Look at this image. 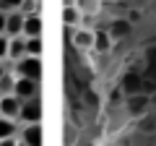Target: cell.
<instances>
[{
	"mask_svg": "<svg viewBox=\"0 0 156 146\" xmlns=\"http://www.w3.org/2000/svg\"><path fill=\"white\" fill-rule=\"evenodd\" d=\"M18 120L26 123H42V99L31 97V99H21V110H18Z\"/></svg>",
	"mask_w": 156,
	"mask_h": 146,
	"instance_id": "7a4b0ae2",
	"label": "cell"
},
{
	"mask_svg": "<svg viewBox=\"0 0 156 146\" xmlns=\"http://www.w3.org/2000/svg\"><path fill=\"white\" fill-rule=\"evenodd\" d=\"M42 29H44V21H42L39 13H26L23 16V26H21L23 37H42Z\"/></svg>",
	"mask_w": 156,
	"mask_h": 146,
	"instance_id": "9c48e42d",
	"label": "cell"
},
{
	"mask_svg": "<svg viewBox=\"0 0 156 146\" xmlns=\"http://www.w3.org/2000/svg\"><path fill=\"white\" fill-rule=\"evenodd\" d=\"M0 146H21L18 136H8V138H0Z\"/></svg>",
	"mask_w": 156,
	"mask_h": 146,
	"instance_id": "cb8c5ba5",
	"label": "cell"
},
{
	"mask_svg": "<svg viewBox=\"0 0 156 146\" xmlns=\"http://www.w3.org/2000/svg\"><path fill=\"white\" fill-rule=\"evenodd\" d=\"M140 18H143V13H140V11H130V13H128V21H130V24L140 21Z\"/></svg>",
	"mask_w": 156,
	"mask_h": 146,
	"instance_id": "d4e9b609",
	"label": "cell"
},
{
	"mask_svg": "<svg viewBox=\"0 0 156 146\" xmlns=\"http://www.w3.org/2000/svg\"><path fill=\"white\" fill-rule=\"evenodd\" d=\"M13 94H16L18 99L39 97V81L37 78H26V76H16V81H13Z\"/></svg>",
	"mask_w": 156,
	"mask_h": 146,
	"instance_id": "277c9868",
	"label": "cell"
},
{
	"mask_svg": "<svg viewBox=\"0 0 156 146\" xmlns=\"http://www.w3.org/2000/svg\"><path fill=\"white\" fill-rule=\"evenodd\" d=\"M62 24H65L68 29H76L83 24V16H81V11H78L76 5H65L62 8Z\"/></svg>",
	"mask_w": 156,
	"mask_h": 146,
	"instance_id": "7c38bea8",
	"label": "cell"
},
{
	"mask_svg": "<svg viewBox=\"0 0 156 146\" xmlns=\"http://www.w3.org/2000/svg\"><path fill=\"white\" fill-rule=\"evenodd\" d=\"M42 50H44V45H42V37H26V55H37V57H42Z\"/></svg>",
	"mask_w": 156,
	"mask_h": 146,
	"instance_id": "2e32d148",
	"label": "cell"
},
{
	"mask_svg": "<svg viewBox=\"0 0 156 146\" xmlns=\"http://www.w3.org/2000/svg\"><path fill=\"white\" fill-rule=\"evenodd\" d=\"M13 81H16V73H3V78H0V94H11L13 91Z\"/></svg>",
	"mask_w": 156,
	"mask_h": 146,
	"instance_id": "e0dca14e",
	"label": "cell"
},
{
	"mask_svg": "<svg viewBox=\"0 0 156 146\" xmlns=\"http://www.w3.org/2000/svg\"><path fill=\"white\" fill-rule=\"evenodd\" d=\"M151 97L143 94V91H135V94H125V110H128L130 118H140V115L148 110Z\"/></svg>",
	"mask_w": 156,
	"mask_h": 146,
	"instance_id": "3957f363",
	"label": "cell"
},
{
	"mask_svg": "<svg viewBox=\"0 0 156 146\" xmlns=\"http://www.w3.org/2000/svg\"><path fill=\"white\" fill-rule=\"evenodd\" d=\"M21 13L26 16V13H39L37 11V0H23L21 3Z\"/></svg>",
	"mask_w": 156,
	"mask_h": 146,
	"instance_id": "ffe728a7",
	"label": "cell"
},
{
	"mask_svg": "<svg viewBox=\"0 0 156 146\" xmlns=\"http://www.w3.org/2000/svg\"><path fill=\"white\" fill-rule=\"evenodd\" d=\"M21 3H23V0H0V11H5V13L21 11Z\"/></svg>",
	"mask_w": 156,
	"mask_h": 146,
	"instance_id": "ac0fdd59",
	"label": "cell"
},
{
	"mask_svg": "<svg viewBox=\"0 0 156 146\" xmlns=\"http://www.w3.org/2000/svg\"><path fill=\"white\" fill-rule=\"evenodd\" d=\"M120 89L125 91V94H135V91H140V76L138 73H128L122 78V84H120Z\"/></svg>",
	"mask_w": 156,
	"mask_h": 146,
	"instance_id": "5bb4252c",
	"label": "cell"
},
{
	"mask_svg": "<svg viewBox=\"0 0 156 146\" xmlns=\"http://www.w3.org/2000/svg\"><path fill=\"white\" fill-rule=\"evenodd\" d=\"M5 11H0V34H5Z\"/></svg>",
	"mask_w": 156,
	"mask_h": 146,
	"instance_id": "484cf974",
	"label": "cell"
},
{
	"mask_svg": "<svg viewBox=\"0 0 156 146\" xmlns=\"http://www.w3.org/2000/svg\"><path fill=\"white\" fill-rule=\"evenodd\" d=\"M8 136H18V125H16V120L0 115V138H8Z\"/></svg>",
	"mask_w": 156,
	"mask_h": 146,
	"instance_id": "9a60e30c",
	"label": "cell"
},
{
	"mask_svg": "<svg viewBox=\"0 0 156 146\" xmlns=\"http://www.w3.org/2000/svg\"><path fill=\"white\" fill-rule=\"evenodd\" d=\"M122 94H125V91L120 89V86H117V89H112V91H109V102H112V104H117V102H122V99H125Z\"/></svg>",
	"mask_w": 156,
	"mask_h": 146,
	"instance_id": "7402d4cb",
	"label": "cell"
},
{
	"mask_svg": "<svg viewBox=\"0 0 156 146\" xmlns=\"http://www.w3.org/2000/svg\"><path fill=\"white\" fill-rule=\"evenodd\" d=\"M83 102H86L89 107H96V104H99V97H94V91H86V94H83Z\"/></svg>",
	"mask_w": 156,
	"mask_h": 146,
	"instance_id": "603a6c76",
	"label": "cell"
},
{
	"mask_svg": "<svg viewBox=\"0 0 156 146\" xmlns=\"http://www.w3.org/2000/svg\"><path fill=\"white\" fill-rule=\"evenodd\" d=\"M130 31H133V24H130L128 18H112L109 26H107V34L112 37V42H122V39H128Z\"/></svg>",
	"mask_w": 156,
	"mask_h": 146,
	"instance_id": "52a82bcc",
	"label": "cell"
},
{
	"mask_svg": "<svg viewBox=\"0 0 156 146\" xmlns=\"http://www.w3.org/2000/svg\"><path fill=\"white\" fill-rule=\"evenodd\" d=\"M18 141L23 146H44V138H42V123H26L21 130H18Z\"/></svg>",
	"mask_w": 156,
	"mask_h": 146,
	"instance_id": "5b68a950",
	"label": "cell"
},
{
	"mask_svg": "<svg viewBox=\"0 0 156 146\" xmlns=\"http://www.w3.org/2000/svg\"><path fill=\"white\" fill-rule=\"evenodd\" d=\"M26 55V37L16 34V37H8V60H21Z\"/></svg>",
	"mask_w": 156,
	"mask_h": 146,
	"instance_id": "30bf717a",
	"label": "cell"
},
{
	"mask_svg": "<svg viewBox=\"0 0 156 146\" xmlns=\"http://www.w3.org/2000/svg\"><path fill=\"white\" fill-rule=\"evenodd\" d=\"M0 60H8V34H0Z\"/></svg>",
	"mask_w": 156,
	"mask_h": 146,
	"instance_id": "44dd1931",
	"label": "cell"
},
{
	"mask_svg": "<svg viewBox=\"0 0 156 146\" xmlns=\"http://www.w3.org/2000/svg\"><path fill=\"white\" fill-rule=\"evenodd\" d=\"M107 3H109V0H107Z\"/></svg>",
	"mask_w": 156,
	"mask_h": 146,
	"instance_id": "83f0119b",
	"label": "cell"
},
{
	"mask_svg": "<svg viewBox=\"0 0 156 146\" xmlns=\"http://www.w3.org/2000/svg\"><path fill=\"white\" fill-rule=\"evenodd\" d=\"M3 73H5V68H3V63H0V78H3Z\"/></svg>",
	"mask_w": 156,
	"mask_h": 146,
	"instance_id": "4316f807",
	"label": "cell"
},
{
	"mask_svg": "<svg viewBox=\"0 0 156 146\" xmlns=\"http://www.w3.org/2000/svg\"><path fill=\"white\" fill-rule=\"evenodd\" d=\"M13 71H16V76H26V78H42V71H44V65H42V57L37 55H23L21 60L13 63Z\"/></svg>",
	"mask_w": 156,
	"mask_h": 146,
	"instance_id": "6da1fadb",
	"label": "cell"
},
{
	"mask_svg": "<svg viewBox=\"0 0 156 146\" xmlns=\"http://www.w3.org/2000/svg\"><path fill=\"white\" fill-rule=\"evenodd\" d=\"M138 128L140 130H154L156 128V123H154V118H151V115H140V118H138Z\"/></svg>",
	"mask_w": 156,
	"mask_h": 146,
	"instance_id": "d6986e66",
	"label": "cell"
},
{
	"mask_svg": "<svg viewBox=\"0 0 156 146\" xmlns=\"http://www.w3.org/2000/svg\"><path fill=\"white\" fill-rule=\"evenodd\" d=\"M18 110H21V99L16 94H0V115L3 118H11V120H18Z\"/></svg>",
	"mask_w": 156,
	"mask_h": 146,
	"instance_id": "ba28073f",
	"label": "cell"
},
{
	"mask_svg": "<svg viewBox=\"0 0 156 146\" xmlns=\"http://www.w3.org/2000/svg\"><path fill=\"white\" fill-rule=\"evenodd\" d=\"M21 26H23V13L21 11H11L5 16V34L8 37H16V34H21Z\"/></svg>",
	"mask_w": 156,
	"mask_h": 146,
	"instance_id": "8fae6325",
	"label": "cell"
},
{
	"mask_svg": "<svg viewBox=\"0 0 156 146\" xmlns=\"http://www.w3.org/2000/svg\"><path fill=\"white\" fill-rule=\"evenodd\" d=\"M70 42L76 45V50H83V52L94 50V29H89V26H76V29H73Z\"/></svg>",
	"mask_w": 156,
	"mask_h": 146,
	"instance_id": "8992f818",
	"label": "cell"
},
{
	"mask_svg": "<svg viewBox=\"0 0 156 146\" xmlns=\"http://www.w3.org/2000/svg\"><path fill=\"white\" fill-rule=\"evenodd\" d=\"M112 45H115V42H112V37L107 34V29L104 31H94V50L96 52H109Z\"/></svg>",
	"mask_w": 156,
	"mask_h": 146,
	"instance_id": "4fadbf2b",
	"label": "cell"
}]
</instances>
